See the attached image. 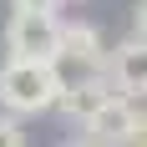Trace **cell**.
Wrapping results in <instances>:
<instances>
[{
	"mask_svg": "<svg viewBox=\"0 0 147 147\" xmlns=\"http://www.w3.org/2000/svg\"><path fill=\"white\" fill-rule=\"evenodd\" d=\"M66 86L56 61H30V56H5L0 61V112L10 117H41L56 112V96Z\"/></svg>",
	"mask_w": 147,
	"mask_h": 147,
	"instance_id": "cell-1",
	"label": "cell"
},
{
	"mask_svg": "<svg viewBox=\"0 0 147 147\" xmlns=\"http://www.w3.org/2000/svg\"><path fill=\"white\" fill-rule=\"evenodd\" d=\"M5 51L30 61H56L61 51V15L56 10H10L5 20Z\"/></svg>",
	"mask_w": 147,
	"mask_h": 147,
	"instance_id": "cell-2",
	"label": "cell"
},
{
	"mask_svg": "<svg viewBox=\"0 0 147 147\" xmlns=\"http://www.w3.org/2000/svg\"><path fill=\"white\" fill-rule=\"evenodd\" d=\"M61 61H71L81 76L107 71V41H102V30L91 26V20H61V51H56V66H61Z\"/></svg>",
	"mask_w": 147,
	"mask_h": 147,
	"instance_id": "cell-3",
	"label": "cell"
},
{
	"mask_svg": "<svg viewBox=\"0 0 147 147\" xmlns=\"http://www.w3.org/2000/svg\"><path fill=\"white\" fill-rule=\"evenodd\" d=\"M107 81L122 96H147V41L127 36L117 41V51H107Z\"/></svg>",
	"mask_w": 147,
	"mask_h": 147,
	"instance_id": "cell-4",
	"label": "cell"
},
{
	"mask_svg": "<svg viewBox=\"0 0 147 147\" xmlns=\"http://www.w3.org/2000/svg\"><path fill=\"white\" fill-rule=\"evenodd\" d=\"M132 117H137V107H132V96H122V91H112L96 112H91L81 127H86V137L96 147H122L127 142V132H132Z\"/></svg>",
	"mask_w": 147,
	"mask_h": 147,
	"instance_id": "cell-5",
	"label": "cell"
},
{
	"mask_svg": "<svg viewBox=\"0 0 147 147\" xmlns=\"http://www.w3.org/2000/svg\"><path fill=\"white\" fill-rule=\"evenodd\" d=\"M112 81H107V71H91V76H76V81H66V86H61V96H56V112L66 122H86L91 112H96V107L107 102V96H112Z\"/></svg>",
	"mask_w": 147,
	"mask_h": 147,
	"instance_id": "cell-6",
	"label": "cell"
},
{
	"mask_svg": "<svg viewBox=\"0 0 147 147\" xmlns=\"http://www.w3.org/2000/svg\"><path fill=\"white\" fill-rule=\"evenodd\" d=\"M0 147H26V122L0 112Z\"/></svg>",
	"mask_w": 147,
	"mask_h": 147,
	"instance_id": "cell-7",
	"label": "cell"
},
{
	"mask_svg": "<svg viewBox=\"0 0 147 147\" xmlns=\"http://www.w3.org/2000/svg\"><path fill=\"white\" fill-rule=\"evenodd\" d=\"M122 147H147V117H142V112L132 117V132H127V142H122Z\"/></svg>",
	"mask_w": 147,
	"mask_h": 147,
	"instance_id": "cell-8",
	"label": "cell"
},
{
	"mask_svg": "<svg viewBox=\"0 0 147 147\" xmlns=\"http://www.w3.org/2000/svg\"><path fill=\"white\" fill-rule=\"evenodd\" d=\"M10 5H15V10H56L61 0H10Z\"/></svg>",
	"mask_w": 147,
	"mask_h": 147,
	"instance_id": "cell-9",
	"label": "cell"
},
{
	"mask_svg": "<svg viewBox=\"0 0 147 147\" xmlns=\"http://www.w3.org/2000/svg\"><path fill=\"white\" fill-rule=\"evenodd\" d=\"M137 36H142V41H147V0H142V5H137Z\"/></svg>",
	"mask_w": 147,
	"mask_h": 147,
	"instance_id": "cell-10",
	"label": "cell"
},
{
	"mask_svg": "<svg viewBox=\"0 0 147 147\" xmlns=\"http://www.w3.org/2000/svg\"><path fill=\"white\" fill-rule=\"evenodd\" d=\"M66 147H96V142H66Z\"/></svg>",
	"mask_w": 147,
	"mask_h": 147,
	"instance_id": "cell-11",
	"label": "cell"
}]
</instances>
